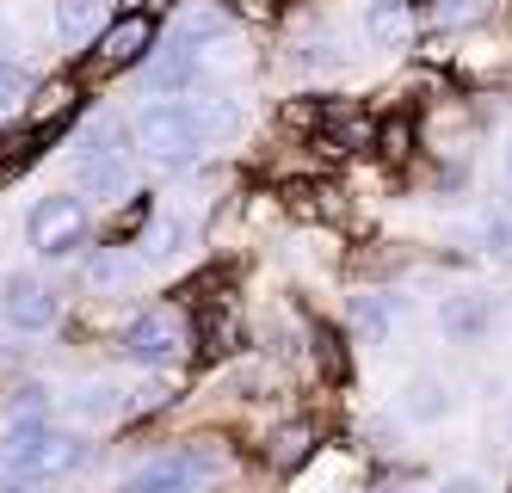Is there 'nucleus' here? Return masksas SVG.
<instances>
[{
    "label": "nucleus",
    "instance_id": "1",
    "mask_svg": "<svg viewBox=\"0 0 512 493\" xmlns=\"http://www.w3.org/2000/svg\"><path fill=\"white\" fill-rule=\"evenodd\" d=\"M241 130V105L235 99H161L149 105L136 118V142H142V155H149L155 167H192L210 142H223Z\"/></svg>",
    "mask_w": 512,
    "mask_h": 493
},
{
    "label": "nucleus",
    "instance_id": "2",
    "mask_svg": "<svg viewBox=\"0 0 512 493\" xmlns=\"http://www.w3.org/2000/svg\"><path fill=\"white\" fill-rule=\"evenodd\" d=\"M0 463L19 481H62L87 463V438L75 426L25 420V426H7V438H0Z\"/></svg>",
    "mask_w": 512,
    "mask_h": 493
},
{
    "label": "nucleus",
    "instance_id": "3",
    "mask_svg": "<svg viewBox=\"0 0 512 493\" xmlns=\"http://www.w3.org/2000/svg\"><path fill=\"white\" fill-rule=\"evenodd\" d=\"M192 346H198V333H192L186 309H142V315L124 321V333H118V352H124L130 364H149V370H173Z\"/></svg>",
    "mask_w": 512,
    "mask_h": 493
},
{
    "label": "nucleus",
    "instance_id": "4",
    "mask_svg": "<svg viewBox=\"0 0 512 493\" xmlns=\"http://www.w3.org/2000/svg\"><path fill=\"white\" fill-rule=\"evenodd\" d=\"M25 229H31V247H38L44 259H62V253H75L81 235H87V204L75 192H50V198L31 204Z\"/></svg>",
    "mask_w": 512,
    "mask_h": 493
},
{
    "label": "nucleus",
    "instance_id": "5",
    "mask_svg": "<svg viewBox=\"0 0 512 493\" xmlns=\"http://www.w3.org/2000/svg\"><path fill=\"white\" fill-rule=\"evenodd\" d=\"M0 315H7L13 333H50L56 315H62V302L44 278H31V272H13L7 284H0Z\"/></svg>",
    "mask_w": 512,
    "mask_h": 493
},
{
    "label": "nucleus",
    "instance_id": "6",
    "mask_svg": "<svg viewBox=\"0 0 512 493\" xmlns=\"http://www.w3.org/2000/svg\"><path fill=\"white\" fill-rule=\"evenodd\" d=\"M223 31H229L223 0H186V7L173 13V25H167V50L173 56H204L210 44H223Z\"/></svg>",
    "mask_w": 512,
    "mask_h": 493
},
{
    "label": "nucleus",
    "instance_id": "7",
    "mask_svg": "<svg viewBox=\"0 0 512 493\" xmlns=\"http://www.w3.org/2000/svg\"><path fill=\"white\" fill-rule=\"evenodd\" d=\"M155 50V19L149 13H124V19H112L99 31V50H93V68L99 74H112V68H130V62H142Z\"/></svg>",
    "mask_w": 512,
    "mask_h": 493
},
{
    "label": "nucleus",
    "instance_id": "8",
    "mask_svg": "<svg viewBox=\"0 0 512 493\" xmlns=\"http://www.w3.org/2000/svg\"><path fill=\"white\" fill-rule=\"evenodd\" d=\"M438 327H445L451 346H475V339L494 327V296H445Z\"/></svg>",
    "mask_w": 512,
    "mask_h": 493
},
{
    "label": "nucleus",
    "instance_id": "9",
    "mask_svg": "<svg viewBox=\"0 0 512 493\" xmlns=\"http://www.w3.org/2000/svg\"><path fill=\"white\" fill-rule=\"evenodd\" d=\"M204 481L192 475L186 457H155V463H142L136 475L118 481V493H198Z\"/></svg>",
    "mask_w": 512,
    "mask_h": 493
},
{
    "label": "nucleus",
    "instance_id": "10",
    "mask_svg": "<svg viewBox=\"0 0 512 493\" xmlns=\"http://www.w3.org/2000/svg\"><path fill=\"white\" fill-rule=\"evenodd\" d=\"M75 185H81L87 198H105V204H112V198L130 192V167H124V155H81V161H75Z\"/></svg>",
    "mask_w": 512,
    "mask_h": 493
},
{
    "label": "nucleus",
    "instance_id": "11",
    "mask_svg": "<svg viewBox=\"0 0 512 493\" xmlns=\"http://www.w3.org/2000/svg\"><path fill=\"white\" fill-rule=\"evenodd\" d=\"M352 333L364 339V346H383V339L395 333V296H389V290L352 296Z\"/></svg>",
    "mask_w": 512,
    "mask_h": 493
},
{
    "label": "nucleus",
    "instance_id": "12",
    "mask_svg": "<svg viewBox=\"0 0 512 493\" xmlns=\"http://www.w3.org/2000/svg\"><path fill=\"white\" fill-rule=\"evenodd\" d=\"M118 0H56V31L62 44H87V37H99V25L112 19Z\"/></svg>",
    "mask_w": 512,
    "mask_h": 493
},
{
    "label": "nucleus",
    "instance_id": "13",
    "mask_svg": "<svg viewBox=\"0 0 512 493\" xmlns=\"http://www.w3.org/2000/svg\"><path fill=\"white\" fill-rule=\"evenodd\" d=\"M414 7H408V0H371V7H364V31H371V44H408V37H414Z\"/></svg>",
    "mask_w": 512,
    "mask_h": 493
},
{
    "label": "nucleus",
    "instance_id": "14",
    "mask_svg": "<svg viewBox=\"0 0 512 493\" xmlns=\"http://www.w3.org/2000/svg\"><path fill=\"white\" fill-rule=\"evenodd\" d=\"M401 413H408L414 426H438L451 413V395H445V383L438 376H414L408 389H401Z\"/></svg>",
    "mask_w": 512,
    "mask_h": 493
},
{
    "label": "nucleus",
    "instance_id": "15",
    "mask_svg": "<svg viewBox=\"0 0 512 493\" xmlns=\"http://www.w3.org/2000/svg\"><path fill=\"white\" fill-rule=\"evenodd\" d=\"M149 87H155V93H173V99H186V93H198V87H204V62H198V56H173V50H167V56L149 68Z\"/></svg>",
    "mask_w": 512,
    "mask_h": 493
},
{
    "label": "nucleus",
    "instance_id": "16",
    "mask_svg": "<svg viewBox=\"0 0 512 493\" xmlns=\"http://www.w3.org/2000/svg\"><path fill=\"white\" fill-rule=\"evenodd\" d=\"M309 450H315V426L309 420H290V426H278L266 438V463L272 469H297V463H309Z\"/></svg>",
    "mask_w": 512,
    "mask_h": 493
},
{
    "label": "nucleus",
    "instance_id": "17",
    "mask_svg": "<svg viewBox=\"0 0 512 493\" xmlns=\"http://www.w3.org/2000/svg\"><path fill=\"white\" fill-rule=\"evenodd\" d=\"M130 278H136V259L124 247H99L87 259V284L93 290H130Z\"/></svg>",
    "mask_w": 512,
    "mask_h": 493
},
{
    "label": "nucleus",
    "instance_id": "18",
    "mask_svg": "<svg viewBox=\"0 0 512 493\" xmlns=\"http://www.w3.org/2000/svg\"><path fill=\"white\" fill-rule=\"evenodd\" d=\"M81 155H124V124L112 118V111H99V118L75 136V161Z\"/></svg>",
    "mask_w": 512,
    "mask_h": 493
},
{
    "label": "nucleus",
    "instance_id": "19",
    "mask_svg": "<svg viewBox=\"0 0 512 493\" xmlns=\"http://www.w3.org/2000/svg\"><path fill=\"white\" fill-rule=\"evenodd\" d=\"M118 407H124V389H118V383H87V389L75 395V413H81V420H112Z\"/></svg>",
    "mask_w": 512,
    "mask_h": 493
},
{
    "label": "nucleus",
    "instance_id": "20",
    "mask_svg": "<svg viewBox=\"0 0 512 493\" xmlns=\"http://www.w3.org/2000/svg\"><path fill=\"white\" fill-rule=\"evenodd\" d=\"M44 413H50V389H44V383H25V389H13V395H7V420H13V426L44 420Z\"/></svg>",
    "mask_w": 512,
    "mask_h": 493
},
{
    "label": "nucleus",
    "instance_id": "21",
    "mask_svg": "<svg viewBox=\"0 0 512 493\" xmlns=\"http://www.w3.org/2000/svg\"><path fill=\"white\" fill-rule=\"evenodd\" d=\"M488 13H494V0H432L438 25H482Z\"/></svg>",
    "mask_w": 512,
    "mask_h": 493
},
{
    "label": "nucleus",
    "instance_id": "22",
    "mask_svg": "<svg viewBox=\"0 0 512 493\" xmlns=\"http://www.w3.org/2000/svg\"><path fill=\"white\" fill-rule=\"evenodd\" d=\"M309 346H315V364L327 370V376H334V383H340V376H346V352H340V333L334 327H315L309 333Z\"/></svg>",
    "mask_w": 512,
    "mask_h": 493
},
{
    "label": "nucleus",
    "instance_id": "23",
    "mask_svg": "<svg viewBox=\"0 0 512 493\" xmlns=\"http://www.w3.org/2000/svg\"><path fill=\"white\" fill-rule=\"evenodd\" d=\"M31 93V74L19 68V62H7V56H0V111H7V105H19Z\"/></svg>",
    "mask_w": 512,
    "mask_h": 493
},
{
    "label": "nucleus",
    "instance_id": "24",
    "mask_svg": "<svg viewBox=\"0 0 512 493\" xmlns=\"http://www.w3.org/2000/svg\"><path fill=\"white\" fill-rule=\"evenodd\" d=\"M346 56H340V44H334V37H321V44H309L303 50V68H340Z\"/></svg>",
    "mask_w": 512,
    "mask_h": 493
},
{
    "label": "nucleus",
    "instance_id": "25",
    "mask_svg": "<svg viewBox=\"0 0 512 493\" xmlns=\"http://www.w3.org/2000/svg\"><path fill=\"white\" fill-rule=\"evenodd\" d=\"M408 142H414V130L401 124V118H395V124H383V155H389V161H401V155H408Z\"/></svg>",
    "mask_w": 512,
    "mask_h": 493
},
{
    "label": "nucleus",
    "instance_id": "26",
    "mask_svg": "<svg viewBox=\"0 0 512 493\" xmlns=\"http://www.w3.org/2000/svg\"><path fill=\"white\" fill-rule=\"evenodd\" d=\"M488 241H494V253L512 259V216H494V222H488Z\"/></svg>",
    "mask_w": 512,
    "mask_h": 493
},
{
    "label": "nucleus",
    "instance_id": "27",
    "mask_svg": "<svg viewBox=\"0 0 512 493\" xmlns=\"http://www.w3.org/2000/svg\"><path fill=\"white\" fill-rule=\"evenodd\" d=\"M229 13H247V19H272V0H223Z\"/></svg>",
    "mask_w": 512,
    "mask_h": 493
},
{
    "label": "nucleus",
    "instance_id": "28",
    "mask_svg": "<svg viewBox=\"0 0 512 493\" xmlns=\"http://www.w3.org/2000/svg\"><path fill=\"white\" fill-rule=\"evenodd\" d=\"M438 493H488L475 475H451V481H438Z\"/></svg>",
    "mask_w": 512,
    "mask_h": 493
},
{
    "label": "nucleus",
    "instance_id": "29",
    "mask_svg": "<svg viewBox=\"0 0 512 493\" xmlns=\"http://www.w3.org/2000/svg\"><path fill=\"white\" fill-rule=\"evenodd\" d=\"M124 13H149V0H124Z\"/></svg>",
    "mask_w": 512,
    "mask_h": 493
},
{
    "label": "nucleus",
    "instance_id": "30",
    "mask_svg": "<svg viewBox=\"0 0 512 493\" xmlns=\"http://www.w3.org/2000/svg\"><path fill=\"white\" fill-rule=\"evenodd\" d=\"M506 173H512V148H506Z\"/></svg>",
    "mask_w": 512,
    "mask_h": 493
}]
</instances>
